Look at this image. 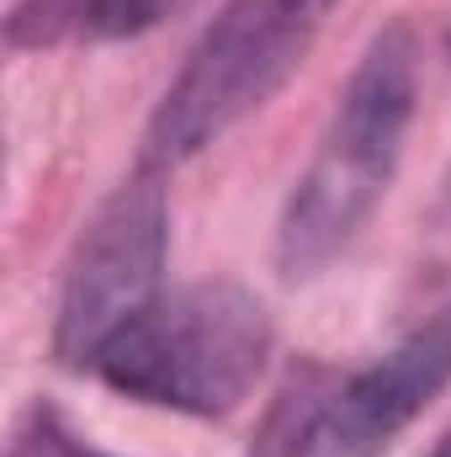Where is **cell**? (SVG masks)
Returning a JSON list of instances; mask_svg holds the SVG:
<instances>
[{
    "mask_svg": "<svg viewBox=\"0 0 451 457\" xmlns=\"http://www.w3.org/2000/svg\"><path fill=\"white\" fill-rule=\"evenodd\" d=\"M414 102H420V48L414 32L393 21L366 43L319 138L314 165L287 197L276 228V266L287 277L324 271L350 245V234L366 224V213L382 203L414 122Z\"/></svg>",
    "mask_w": 451,
    "mask_h": 457,
    "instance_id": "cell-1",
    "label": "cell"
},
{
    "mask_svg": "<svg viewBox=\"0 0 451 457\" xmlns=\"http://www.w3.org/2000/svg\"><path fill=\"white\" fill-rule=\"evenodd\" d=\"M266 361L271 320L260 298L234 282H197L160 293L127 330H117L96 356V372L138 404L213 420L250 399Z\"/></svg>",
    "mask_w": 451,
    "mask_h": 457,
    "instance_id": "cell-2",
    "label": "cell"
},
{
    "mask_svg": "<svg viewBox=\"0 0 451 457\" xmlns=\"http://www.w3.org/2000/svg\"><path fill=\"white\" fill-rule=\"evenodd\" d=\"M335 5L340 0H228L149 117L144 165H181L266 107L298 75Z\"/></svg>",
    "mask_w": 451,
    "mask_h": 457,
    "instance_id": "cell-3",
    "label": "cell"
},
{
    "mask_svg": "<svg viewBox=\"0 0 451 457\" xmlns=\"http://www.w3.org/2000/svg\"><path fill=\"white\" fill-rule=\"evenodd\" d=\"M170 250V203L160 176L144 165L80 228L75 255L64 266L53 356L64 367H96L117 330H127L154 298Z\"/></svg>",
    "mask_w": 451,
    "mask_h": 457,
    "instance_id": "cell-4",
    "label": "cell"
},
{
    "mask_svg": "<svg viewBox=\"0 0 451 457\" xmlns=\"http://www.w3.org/2000/svg\"><path fill=\"white\" fill-rule=\"evenodd\" d=\"M451 383V303L308 415L287 457H382L388 442Z\"/></svg>",
    "mask_w": 451,
    "mask_h": 457,
    "instance_id": "cell-5",
    "label": "cell"
},
{
    "mask_svg": "<svg viewBox=\"0 0 451 457\" xmlns=\"http://www.w3.org/2000/svg\"><path fill=\"white\" fill-rule=\"evenodd\" d=\"M181 0H21L5 16L11 48H59V43H122L154 32Z\"/></svg>",
    "mask_w": 451,
    "mask_h": 457,
    "instance_id": "cell-6",
    "label": "cell"
},
{
    "mask_svg": "<svg viewBox=\"0 0 451 457\" xmlns=\"http://www.w3.org/2000/svg\"><path fill=\"white\" fill-rule=\"evenodd\" d=\"M430 457H451V436H447V442H441V447H436Z\"/></svg>",
    "mask_w": 451,
    "mask_h": 457,
    "instance_id": "cell-7",
    "label": "cell"
}]
</instances>
